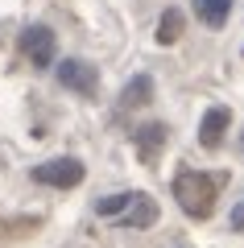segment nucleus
Returning a JSON list of instances; mask_svg holds the SVG:
<instances>
[{
    "mask_svg": "<svg viewBox=\"0 0 244 248\" xmlns=\"http://www.w3.org/2000/svg\"><path fill=\"white\" fill-rule=\"evenodd\" d=\"M228 223H232V232H244V203L232 207V219H228Z\"/></svg>",
    "mask_w": 244,
    "mask_h": 248,
    "instance_id": "12",
    "label": "nucleus"
},
{
    "mask_svg": "<svg viewBox=\"0 0 244 248\" xmlns=\"http://www.w3.org/2000/svg\"><path fill=\"white\" fill-rule=\"evenodd\" d=\"M149 95H153V79H149V75H137V79L124 87V104H149Z\"/></svg>",
    "mask_w": 244,
    "mask_h": 248,
    "instance_id": "9",
    "label": "nucleus"
},
{
    "mask_svg": "<svg viewBox=\"0 0 244 248\" xmlns=\"http://www.w3.org/2000/svg\"><path fill=\"white\" fill-rule=\"evenodd\" d=\"M178 29H182V17H178V9H170L166 17L157 21V42H162V46L178 42Z\"/></svg>",
    "mask_w": 244,
    "mask_h": 248,
    "instance_id": "10",
    "label": "nucleus"
},
{
    "mask_svg": "<svg viewBox=\"0 0 244 248\" xmlns=\"http://www.w3.org/2000/svg\"><path fill=\"white\" fill-rule=\"evenodd\" d=\"M58 83L87 95V91L96 87V71H91L87 62H79V58H66V62H58Z\"/></svg>",
    "mask_w": 244,
    "mask_h": 248,
    "instance_id": "4",
    "label": "nucleus"
},
{
    "mask_svg": "<svg viewBox=\"0 0 244 248\" xmlns=\"http://www.w3.org/2000/svg\"><path fill=\"white\" fill-rule=\"evenodd\" d=\"M162 141H166V128H162V124H145V128L137 133V145H141V153H145V157H149Z\"/></svg>",
    "mask_w": 244,
    "mask_h": 248,
    "instance_id": "11",
    "label": "nucleus"
},
{
    "mask_svg": "<svg viewBox=\"0 0 244 248\" xmlns=\"http://www.w3.org/2000/svg\"><path fill=\"white\" fill-rule=\"evenodd\" d=\"M33 182L66 190V186H79V182H83V166H79L75 157H54V161H42V166H33Z\"/></svg>",
    "mask_w": 244,
    "mask_h": 248,
    "instance_id": "2",
    "label": "nucleus"
},
{
    "mask_svg": "<svg viewBox=\"0 0 244 248\" xmlns=\"http://www.w3.org/2000/svg\"><path fill=\"white\" fill-rule=\"evenodd\" d=\"M132 199H137V195H129V190L108 195V199H99V203H96V215H124V211L132 207Z\"/></svg>",
    "mask_w": 244,
    "mask_h": 248,
    "instance_id": "8",
    "label": "nucleus"
},
{
    "mask_svg": "<svg viewBox=\"0 0 244 248\" xmlns=\"http://www.w3.org/2000/svg\"><path fill=\"white\" fill-rule=\"evenodd\" d=\"M149 223H157V203H153V199H145V195H137V199H132V207L120 215V228L141 232V228H149Z\"/></svg>",
    "mask_w": 244,
    "mask_h": 248,
    "instance_id": "5",
    "label": "nucleus"
},
{
    "mask_svg": "<svg viewBox=\"0 0 244 248\" xmlns=\"http://www.w3.org/2000/svg\"><path fill=\"white\" fill-rule=\"evenodd\" d=\"M195 13H199V21H207L211 29H219L228 21V13H232V0H195Z\"/></svg>",
    "mask_w": 244,
    "mask_h": 248,
    "instance_id": "7",
    "label": "nucleus"
},
{
    "mask_svg": "<svg viewBox=\"0 0 244 248\" xmlns=\"http://www.w3.org/2000/svg\"><path fill=\"white\" fill-rule=\"evenodd\" d=\"M21 50H25V58L33 62V66H50L54 62V33L46 25H29L25 33H21Z\"/></svg>",
    "mask_w": 244,
    "mask_h": 248,
    "instance_id": "3",
    "label": "nucleus"
},
{
    "mask_svg": "<svg viewBox=\"0 0 244 248\" xmlns=\"http://www.w3.org/2000/svg\"><path fill=\"white\" fill-rule=\"evenodd\" d=\"M174 199L191 219H207L211 215V199H215V182L207 174H195V170H182L174 178Z\"/></svg>",
    "mask_w": 244,
    "mask_h": 248,
    "instance_id": "1",
    "label": "nucleus"
},
{
    "mask_svg": "<svg viewBox=\"0 0 244 248\" xmlns=\"http://www.w3.org/2000/svg\"><path fill=\"white\" fill-rule=\"evenodd\" d=\"M228 120H232V112H228V108H211V112L203 116V124H199V141H203V145H219Z\"/></svg>",
    "mask_w": 244,
    "mask_h": 248,
    "instance_id": "6",
    "label": "nucleus"
}]
</instances>
